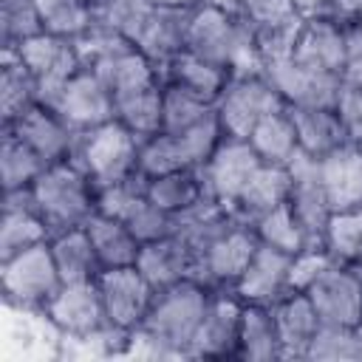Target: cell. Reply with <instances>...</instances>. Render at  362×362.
<instances>
[{
	"instance_id": "6da1fadb",
	"label": "cell",
	"mask_w": 362,
	"mask_h": 362,
	"mask_svg": "<svg viewBox=\"0 0 362 362\" xmlns=\"http://www.w3.org/2000/svg\"><path fill=\"white\" fill-rule=\"evenodd\" d=\"M209 297L212 288L198 280H178L173 286L156 288L141 328L130 334L127 354L187 359V351L201 325Z\"/></svg>"
},
{
	"instance_id": "7a4b0ae2",
	"label": "cell",
	"mask_w": 362,
	"mask_h": 362,
	"mask_svg": "<svg viewBox=\"0 0 362 362\" xmlns=\"http://www.w3.org/2000/svg\"><path fill=\"white\" fill-rule=\"evenodd\" d=\"M187 51L206 62L226 68L229 74L263 71L257 48H255L252 23L240 11H229L206 0L198 3L189 14Z\"/></svg>"
},
{
	"instance_id": "3957f363",
	"label": "cell",
	"mask_w": 362,
	"mask_h": 362,
	"mask_svg": "<svg viewBox=\"0 0 362 362\" xmlns=\"http://www.w3.org/2000/svg\"><path fill=\"white\" fill-rule=\"evenodd\" d=\"M31 198L51 235L85 226L96 212V184L74 158L48 164L31 187Z\"/></svg>"
},
{
	"instance_id": "277c9868",
	"label": "cell",
	"mask_w": 362,
	"mask_h": 362,
	"mask_svg": "<svg viewBox=\"0 0 362 362\" xmlns=\"http://www.w3.org/2000/svg\"><path fill=\"white\" fill-rule=\"evenodd\" d=\"M139 147L141 139L127 130L119 119H110L99 127L79 133L74 161L90 175L99 189L139 175Z\"/></svg>"
},
{
	"instance_id": "5b68a950",
	"label": "cell",
	"mask_w": 362,
	"mask_h": 362,
	"mask_svg": "<svg viewBox=\"0 0 362 362\" xmlns=\"http://www.w3.org/2000/svg\"><path fill=\"white\" fill-rule=\"evenodd\" d=\"M59 288L62 277L51 257L48 240L0 260V291L8 308L45 311Z\"/></svg>"
},
{
	"instance_id": "8992f818",
	"label": "cell",
	"mask_w": 362,
	"mask_h": 362,
	"mask_svg": "<svg viewBox=\"0 0 362 362\" xmlns=\"http://www.w3.org/2000/svg\"><path fill=\"white\" fill-rule=\"evenodd\" d=\"M280 107H286V102L266 71L232 74L223 93L215 102V113L223 133L235 139H249L257 122Z\"/></svg>"
},
{
	"instance_id": "52a82bcc",
	"label": "cell",
	"mask_w": 362,
	"mask_h": 362,
	"mask_svg": "<svg viewBox=\"0 0 362 362\" xmlns=\"http://www.w3.org/2000/svg\"><path fill=\"white\" fill-rule=\"evenodd\" d=\"M96 288H99V297H102L107 325H113L119 331L141 328L156 288L147 283V277L136 266L102 269L99 277H96Z\"/></svg>"
},
{
	"instance_id": "ba28073f",
	"label": "cell",
	"mask_w": 362,
	"mask_h": 362,
	"mask_svg": "<svg viewBox=\"0 0 362 362\" xmlns=\"http://www.w3.org/2000/svg\"><path fill=\"white\" fill-rule=\"evenodd\" d=\"M243 300L232 288H212L187 359H238Z\"/></svg>"
},
{
	"instance_id": "9c48e42d",
	"label": "cell",
	"mask_w": 362,
	"mask_h": 362,
	"mask_svg": "<svg viewBox=\"0 0 362 362\" xmlns=\"http://www.w3.org/2000/svg\"><path fill=\"white\" fill-rule=\"evenodd\" d=\"M14 51L25 62L31 76L37 79L40 102H51L59 93V88L82 68L76 42L68 37L51 34V31H42V34L20 42Z\"/></svg>"
},
{
	"instance_id": "30bf717a",
	"label": "cell",
	"mask_w": 362,
	"mask_h": 362,
	"mask_svg": "<svg viewBox=\"0 0 362 362\" xmlns=\"http://www.w3.org/2000/svg\"><path fill=\"white\" fill-rule=\"evenodd\" d=\"M51 105L76 133H85L90 127H99L110 119H116L113 113V93L107 88V82L88 65H82L62 88L59 93L45 102Z\"/></svg>"
},
{
	"instance_id": "8fae6325",
	"label": "cell",
	"mask_w": 362,
	"mask_h": 362,
	"mask_svg": "<svg viewBox=\"0 0 362 362\" xmlns=\"http://www.w3.org/2000/svg\"><path fill=\"white\" fill-rule=\"evenodd\" d=\"M305 294L325 325L362 328V269L334 260Z\"/></svg>"
},
{
	"instance_id": "7c38bea8",
	"label": "cell",
	"mask_w": 362,
	"mask_h": 362,
	"mask_svg": "<svg viewBox=\"0 0 362 362\" xmlns=\"http://www.w3.org/2000/svg\"><path fill=\"white\" fill-rule=\"evenodd\" d=\"M257 235L249 223L232 221L229 229H223L201 255H198V269L195 280L209 286V288H232L235 280L243 274L249 266L255 249H257Z\"/></svg>"
},
{
	"instance_id": "4fadbf2b",
	"label": "cell",
	"mask_w": 362,
	"mask_h": 362,
	"mask_svg": "<svg viewBox=\"0 0 362 362\" xmlns=\"http://www.w3.org/2000/svg\"><path fill=\"white\" fill-rule=\"evenodd\" d=\"M260 164L263 161L255 153V147L249 144V139L226 136L221 141V147L212 153V158L198 170H201L206 195L232 209V204L238 201V195L243 192V187L257 173Z\"/></svg>"
},
{
	"instance_id": "5bb4252c",
	"label": "cell",
	"mask_w": 362,
	"mask_h": 362,
	"mask_svg": "<svg viewBox=\"0 0 362 362\" xmlns=\"http://www.w3.org/2000/svg\"><path fill=\"white\" fill-rule=\"evenodd\" d=\"M288 175H291V189H288V204L297 212L300 223L308 232L311 246H322L325 223L331 218V204L325 195V184L320 175V158H308L305 153H297L288 161Z\"/></svg>"
},
{
	"instance_id": "9a60e30c",
	"label": "cell",
	"mask_w": 362,
	"mask_h": 362,
	"mask_svg": "<svg viewBox=\"0 0 362 362\" xmlns=\"http://www.w3.org/2000/svg\"><path fill=\"white\" fill-rule=\"evenodd\" d=\"M0 127L14 130L48 164L74 158V150H76V141H79V133L51 105H45V102H34L11 124H0Z\"/></svg>"
},
{
	"instance_id": "2e32d148",
	"label": "cell",
	"mask_w": 362,
	"mask_h": 362,
	"mask_svg": "<svg viewBox=\"0 0 362 362\" xmlns=\"http://www.w3.org/2000/svg\"><path fill=\"white\" fill-rule=\"evenodd\" d=\"M45 314H48V320L65 337H90V334L107 328L96 280H88V283H62V288L57 291V297L48 303Z\"/></svg>"
},
{
	"instance_id": "e0dca14e",
	"label": "cell",
	"mask_w": 362,
	"mask_h": 362,
	"mask_svg": "<svg viewBox=\"0 0 362 362\" xmlns=\"http://www.w3.org/2000/svg\"><path fill=\"white\" fill-rule=\"evenodd\" d=\"M263 71L269 74V79L280 90L286 107H325V105H337L339 88H342L337 74L314 71V68H305V65H300L294 59L269 65Z\"/></svg>"
},
{
	"instance_id": "ac0fdd59",
	"label": "cell",
	"mask_w": 362,
	"mask_h": 362,
	"mask_svg": "<svg viewBox=\"0 0 362 362\" xmlns=\"http://www.w3.org/2000/svg\"><path fill=\"white\" fill-rule=\"evenodd\" d=\"M288 266H291V255L257 243L249 266L243 269V274L235 280L232 291L243 300V303H257V305H272L277 303L288 288Z\"/></svg>"
},
{
	"instance_id": "d6986e66",
	"label": "cell",
	"mask_w": 362,
	"mask_h": 362,
	"mask_svg": "<svg viewBox=\"0 0 362 362\" xmlns=\"http://www.w3.org/2000/svg\"><path fill=\"white\" fill-rule=\"evenodd\" d=\"M136 269L147 277V283L153 288H164V286H173L178 280H195L198 255L175 232V235L141 243L139 257H136Z\"/></svg>"
},
{
	"instance_id": "ffe728a7",
	"label": "cell",
	"mask_w": 362,
	"mask_h": 362,
	"mask_svg": "<svg viewBox=\"0 0 362 362\" xmlns=\"http://www.w3.org/2000/svg\"><path fill=\"white\" fill-rule=\"evenodd\" d=\"M51 238L45 221L40 218L31 189L3 192V218H0V260L20 255Z\"/></svg>"
},
{
	"instance_id": "44dd1931",
	"label": "cell",
	"mask_w": 362,
	"mask_h": 362,
	"mask_svg": "<svg viewBox=\"0 0 362 362\" xmlns=\"http://www.w3.org/2000/svg\"><path fill=\"white\" fill-rule=\"evenodd\" d=\"M294 62L325 71V74H342L348 62V48L342 40V31L325 17V14H308L303 17V28L294 45Z\"/></svg>"
},
{
	"instance_id": "7402d4cb",
	"label": "cell",
	"mask_w": 362,
	"mask_h": 362,
	"mask_svg": "<svg viewBox=\"0 0 362 362\" xmlns=\"http://www.w3.org/2000/svg\"><path fill=\"white\" fill-rule=\"evenodd\" d=\"M272 314L277 322L283 359H305L311 339L322 325L311 297L305 291H286L277 303H272Z\"/></svg>"
},
{
	"instance_id": "603a6c76",
	"label": "cell",
	"mask_w": 362,
	"mask_h": 362,
	"mask_svg": "<svg viewBox=\"0 0 362 362\" xmlns=\"http://www.w3.org/2000/svg\"><path fill=\"white\" fill-rule=\"evenodd\" d=\"M192 8H170L156 6L147 17L144 28L136 37V48L161 71L170 59L187 51V28H189Z\"/></svg>"
},
{
	"instance_id": "cb8c5ba5",
	"label": "cell",
	"mask_w": 362,
	"mask_h": 362,
	"mask_svg": "<svg viewBox=\"0 0 362 362\" xmlns=\"http://www.w3.org/2000/svg\"><path fill=\"white\" fill-rule=\"evenodd\" d=\"M294 130H297V147L308 158H325L334 150L348 144L345 124L339 119L337 105L325 107H288Z\"/></svg>"
},
{
	"instance_id": "d4e9b609",
	"label": "cell",
	"mask_w": 362,
	"mask_h": 362,
	"mask_svg": "<svg viewBox=\"0 0 362 362\" xmlns=\"http://www.w3.org/2000/svg\"><path fill=\"white\" fill-rule=\"evenodd\" d=\"M320 175L334 212L362 206V150L345 144L320 158Z\"/></svg>"
},
{
	"instance_id": "484cf974",
	"label": "cell",
	"mask_w": 362,
	"mask_h": 362,
	"mask_svg": "<svg viewBox=\"0 0 362 362\" xmlns=\"http://www.w3.org/2000/svg\"><path fill=\"white\" fill-rule=\"evenodd\" d=\"M288 189H291V175L288 167L280 164H260L257 173L249 178V184L243 187V192L238 195V201L232 204V215L243 223H255L257 218H263L266 212H272L274 206L288 201Z\"/></svg>"
},
{
	"instance_id": "4316f807",
	"label": "cell",
	"mask_w": 362,
	"mask_h": 362,
	"mask_svg": "<svg viewBox=\"0 0 362 362\" xmlns=\"http://www.w3.org/2000/svg\"><path fill=\"white\" fill-rule=\"evenodd\" d=\"M229 71L215 65V62H206L189 51H181L175 59H170L164 68H161V79L164 85H173V88H181L187 90L189 96L206 102V105H215L218 96L223 93L226 82H229Z\"/></svg>"
},
{
	"instance_id": "83f0119b",
	"label": "cell",
	"mask_w": 362,
	"mask_h": 362,
	"mask_svg": "<svg viewBox=\"0 0 362 362\" xmlns=\"http://www.w3.org/2000/svg\"><path fill=\"white\" fill-rule=\"evenodd\" d=\"M238 359L240 362H280L283 345L272 305L243 303L240 334H238Z\"/></svg>"
},
{
	"instance_id": "f1b7e54d",
	"label": "cell",
	"mask_w": 362,
	"mask_h": 362,
	"mask_svg": "<svg viewBox=\"0 0 362 362\" xmlns=\"http://www.w3.org/2000/svg\"><path fill=\"white\" fill-rule=\"evenodd\" d=\"M48 246H51V257L57 263L62 283H88L99 277L102 266H99V257L93 252V243L85 226L51 235Z\"/></svg>"
},
{
	"instance_id": "f546056e",
	"label": "cell",
	"mask_w": 362,
	"mask_h": 362,
	"mask_svg": "<svg viewBox=\"0 0 362 362\" xmlns=\"http://www.w3.org/2000/svg\"><path fill=\"white\" fill-rule=\"evenodd\" d=\"M85 229L90 235V243H93V252H96L102 269L136 266L141 243H139V238L130 232V226L124 221L102 215V212H93V218L85 223Z\"/></svg>"
},
{
	"instance_id": "4dcf8cb0",
	"label": "cell",
	"mask_w": 362,
	"mask_h": 362,
	"mask_svg": "<svg viewBox=\"0 0 362 362\" xmlns=\"http://www.w3.org/2000/svg\"><path fill=\"white\" fill-rule=\"evenodd\" d=\"M34 102H40L37 79L14 48H0V124H11Z\"/></svg>"
},
{
	"instance_id": "1f68e13d",
	"label": "cell",
	"mask_w": 362,
	"mask_h": 362,
	"mask_svg": "<svg viewBox=\"0 0 362 362\" xmlns=\"http://www.w3.org/2000/svg\"><path fill=\"white\" fill-rule=\"evenodd\" d=\"M45 167H48V161L34 147H28L14 130L0 127V181H3V192L31 189Z\"/></svg>"
},
{
	"instance_id": "d6a6232c",
	"label": "cell",
	"mask_w": 362,
	"mask_h": 362,
	"mask_svg": "<svg viewBox=\"0 0 362 362\" xmlns=\"http://www.w3.org/2000/svg\"><path fill=\"white\" fill-rule=\"evenodd\" d=\"M147 198L156 206H161L164 212H170V215L178 218L184 212H189L192 206H198L209 195H206L201 170L198 167H189V170L158 175V178H147Z\"/></svg>"
},
{
	"instance_id": "836d02e7",
	"label": "cell",
	"mask_w": 362,
	"mask_h": 362,
	"mask_svg": "<svg viewBox=\"0 0 362 362\" xmlns=\"http://www.w3.org/2000/svg\"><path fill=\"white\" fill-rule=\"evenodd\" d=\"M249 144L260 156L263 164H280L288 167V161L300 153L297 147V130L291 122L288 107H280L257 122V127L249 133Z\"/></svg>"
},
{
	"instance_id": "e575fe53",
	"label": "cell",
	"mask_w": 362,
	"mask_h": 362,
	"mask_svg": "<svg viewBox=\"0 0 362 362\" xmlns=\"http://www.w3.org/2000/svg\"><path fill=\"white\" fill-rule=\"evenodd\" d=\"M322 246L337 263L362 269V206L331 212Z\"/></svg>"
},
{
	"instance_id": "d590c367",
	"label": "cell",
	"mask_w": 362,
	"mask_h": 362,
	"mask_svg": "<svg viewBox=\"0 0 362 362\" xmlns=\"http://www.w3.org/2000/svg\"><path fill=\"white\" fill-rule=\"evenodd\" d=\"M189 167H192V161H189V153H187L181 136L167 133V130H158V133L141 139V147H139V173L144 178H158V175L189 170Z\"/></svg>"
},
{
	"instance_id": "8d00e7d4",
	"label": "cell",
	"mask_w": 362,
	"mask_h": 362,
	"mask_svg": "<svg viewBox=\"0 0 362 362\" xmlns=\"http://www.w3.org/2000/svg\"><path fill=\"white\" fill-rule=\"evenodd\" d=\"M252 229H255V235H257L260 243L274 246V249H280V252H286V255H297L300 249L311 246L308 232H305V226L300 223V218H297V212L291 209L288 201L280 204V206H274V209L266 212L263 218H257V221L252 223Z\"/></svg>"
},
{
	"instance_id": "74e56055",
	"label": "cell",
	"mask_w": 362,
	"mask_h": 362,
	"mask_svg": "<svg viewBox=\"0 0 362 362\" xmlns=\"http://www.w3.org/2000/svg\"><path fill=\"white\" fill-rule=\"evenodd\" d=\"M303 17L305 14L297 11V14L274 20V23L252 25L255 28V48H257V57H260L263 68L286 62V59L294 57V45H297V37H300V28H303Z\"/></svg>"
},
{
	"instance_id": "f35d334b",
	"label": "cell",
	"mask_w": 362,
	"mask_h": 362,
	"mask_svg": "<svg viewBox=\"0 0 362 362\" xmlns=\"http://www.w3.org/2000/svg\"><path fill=\"white\" fill-rule=\"evenodd\" d=\"M308 362H362V328H345V325H320L317 337L311 339V348L305 354Z\"/></svg>"
},
{
	"instance_id": "ab89813d",
	"label": "cell",
	"mask_w": 362,
	"mask_h": 362,
	"mask_svg": "<svg viewBox=\"0 0 362 362\" xmlns=\"http://www.w3.org/2000/svg\"><path fill=\"white\" fill-rule=\"evenodd\" d=\"M45 31L76 40L93 25V11L85 0H34Z\"/></svg>"
},
{
	"instance_id": "60d3db41",
	"label": "cell",
	"mask_w": 362,
	"mask_h": 362,
	"mask_svg": "<svg viewBox=\"0 0 362 362\" xmlns=\"http://www.w3.org/2000/svg\"><path fill=\"white\" fill-rule=\"evenodd\" d=\"M42 31L45 25L34 0H0V48H17Z\"/></svg>"
},
{
	"instance_id": "b9f144b4",
	"label": "cell",
	"mask_w": 362,
	"mask_h": 362,
	"mask_svg": "<svg viewBox=\"0 0 362 362\" xmlns=\"http://www.w3.org/2000/svg\"><path fill=\"white\" fill-rule=\"evenodd\" d=\"M153 8H156L153 0H105L93 11V20L136 42V37L144 28V23L153 14Z\"/></svg>"
},
{
	"instance_id": "7bdbcfd3",
	"label": "cell",
	"mask_w": 362,
	"mask_h": 362,
	"mask_svg": "<svg viewBox=\"0 0 362 362\" xmlns=\"http://www.w3.org/2000/svg\"><path fill=\"white\" fill-rule=\"evenodd\" d=\"M215 105H206L195 96H189L181 88L164 85V105H161V130L167 133H184L192 124H198L204 116H209Z\"/></svg>"
},
{
	"instance_id": "ee69618b",
	"label": "cell",
	"mask_w": 362,
	"mask_h": 362,
	"mask_svg": "<svg viewBox=\"0 0 362 362\" xmlns=\"http://www.w3.org/2000/svg\"><path fill=\"white\" fill-rule=\"evenodd\" d=\"M144 198H147V178L139 173V175L124 178L119 184L99 187L96 189V212L124 221L136 209V204L144 201Z\"/></svg>"
},
{
	"instance_id": "f6af8a7d",
	"label": "cell",
	"mask_w": 362,
	"mask_h": 362,
	"mask_svg": "<svg viewBox=\"0 0 362 362\" xmlns=\"http://www.w3.org/2000/svg\"><path fill=\"white\" fill-rule=\"evenodd\" d=\"M124 223H127L130 232L139 238V243H150V240L175 235V229H178V218L170 215V212H164L161 206H156L150 198L139 201L136 209L124 218Z\"/></svg>"
},
{
	"instance_id": "bcb514c9",
	"label": "cell",
	"mask_w": 362,
	"mask_h": 362,
	"mask_svg": "<svg viewBox=\"0 0 362 362\" xmlns=\"http://www.w3.org/2000/svg\"><path fill=\"white\" fill-rule=\"evenodd\" d=\"M322 14L342 31L348 57L362 54V0H331Z\"/></svg>"
},
{
	"instance_id": "7dc6e473",
	"label": "cell",
	"mask_w": 362,
	"mask_h": 362,
	"mask_svg": "<svg viewBox=\"0 0 362 362\" xmlns=\"http://www.w3.org/2000/svg\"><path fill=\"white\" fill-rule=\"evenodd\" d=\"M334 263V257L325 252V246H305L297 255H291L288 266V288L291 291H308L311 283Z\"/></svg>"
},
{
	"instance_id": "c3c4849f",
	"label": "cell",
	"mask_w": 362,
	"mask_h": 362,
	"mask_svg": "<svg viewBox=\"0 0 362 362\" xmlns=\"http://www.w3.org/2000/svg\"><path fill=\"white\" fill-rule=\"evenodd\" d=\"M337 110H339V119H342V124H345L348 144H354V147L362 150V90L339 88Z\"/></svg>"
},
{
	"instance_id": "681fc988",
	"label": "cell",
	"mask_w": 362,
	"mask_h": 362,
	"mask_svg": "<svg viewBox=\"0 0 362 362\" xmlns=\"http://www.w3.org/2000/svg\"><path fill=\"white\" fill-rule=\"evenodd\" d=\"M238 11H240L252 25L274 23V20H283V17L297 14L294 0H238Z\"/></svg>"
},
{
	"instance_id": "f907efd6",
	"label": "cell",
	"mask_w": 362,
	"mask_h": 362,
	"mask_svg": "<svg viewBox=\"0 0 362 362\" xmlns=\"http://www.w3.org/2000/svg\"><path fill=\"white\" fill-rule=\"evenodd\" d=\"M339 82L348 90H362V54L348 57V62H345V68L339 74Z\"/></svg>"
},
{
	"instance_id": "816d5d0a",
	"label": "cell",
	"mask_w": 362,
	"mask_h": 362,
	"mask_svg": "<svg viewBox=\"0 0 362 362\" xmlns=\"http://www.w3.org/2000/svg\"><path fill=\"white\" fill-rule=\"evenodd\" d=\"M328 3L331 0H294V8L308 17V14H322L328 8Z\"/></svg>"
},
{
	"instance_id": "f5cc1de1",
	"label": "cell",
	"mask_w": 362,
	"mask_h": 362,
	"mask_svg": "<svg viewBox=\"0 0 362 362\" xmlns=\"http://www.w3.org/2000/svg\"><path fill=\"white\" fill-rule=\"evenodd\" d=\"M156 6H170V8H195L204 0H153Z\"/></svg>"
},
{
	"instance_id": "db71d44e",
	"label": "cell",
	"mask_w": 362,
	"mask_h": 362,
	"mask_svg": "<svg viewBox=\"0 0 362 362\" xmlns=\"http://www.w3.org/2000/svg\"><path fill=\"white\" fill-rule=\"evenodd\" d=\"M206 3H215L221 8H229V11H238V0H206Z\"/></svg>"
},
{
	"instance_id": "11a10c76",
	"label": "cell",
	"mask_w": 362,
	"mask_h": 362,
	"mask_svg": "<svg viewBox=\"0 0 362 362\" xmlns=\"http://www.w3.org/2000/svg\"><path fill=\"white\" fill-rule=\"evenodd\" d=\"M85 3H88V6H90V8H99V6H102V3H105V0H85Z\"/></svg>"
}]
</instances>
